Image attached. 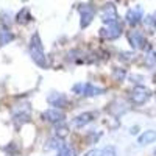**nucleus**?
<instances>
[{
    "label": "nucleus",
    "mask_w": 156,
    "mask_h": 156,
    "mask_svg": "<svg viewBox=\"0 0 156 156\" xmlns=\"http://www.w3.org/2000/svg\"><path fill=\"white\" fill-rule=\"evenodd\" d=\"M28 50H30V56L31 59L37 64L39 67L42 69H47L50 64H48V58L44 51V47H42V42H41V37H39L37 33H34L30 39V45H28Z\"/></svg>",
    "instance_id": "nucleus-1"
},
{
    "label": "nucleus",
    "mask_w": 156,
    "mask_h": 156,
    "mask_svg": "<svg viewBox=\"0 0 156 156\" xmlns=\"http://www.w3.org/2000/svg\"><path fill=\"white\" fill-rule=\"evenodd\" d=\"M151 97V90L145 86H134L131 90H129V101L133 103V105H144V103H147Z\"/></svg>",
    "instance_id": "nucleus-2"
},
{
    "label": "nucleus",
    "mask_w": 156,
    "mask_h": 156,
    "mask_svg": "<svg viewBox=\"0 0 156 156\" xmlns=\"http://www.w3.org/2000/svg\"><path fill=\"white\" fill-rule=\"evenodd\" d=\"M72 90L76 95H83V97H94V95H101L105 92V89L95 86L92 83H78L72 87Z\"/></svg>",
    "instance_id": "nucleus-3"
},
{
    "label": "nucleus",
    "mask_w": 156,
    "mask_h": 156,
    "mask_svg": "<svg viewBox=\"0 0 156 156\" xmlns=\"http://www.w3.org/2000/svg\"><path fill=\"white\" fill-rule=\"evenodd\" d=\"M122 34V25L119 22L115 23H109V25H105L101 30H100V36L103 39H108V41H112V39H117Z\"/></svg>",
    "instance_id": "nucleus-4"
},
{
    "label": "nucleus",
    "mask_w": 156,
    "mask_h": 156,
    "mask_svg": "<svg viewBox=\"0 0 156 156\" xmlns=\"http://www.w3.org/2000/svg\"><path fill=\"white\" fill-rule=\"evenodd\" d=\"M80 17H81V20H80V25H81V28H86L87 25L92 22V19H94V14H95V8L90 5V3H83V5H80Z\"/></svg>",
    "instance_id": "nucleus-5"
},
{
    "label": "nucleus",
    "mask_w": 156,
    "mask_h": 156,
    "mask_svg": "<svg viewBox=\"0 0 156 156\" xmlns=\"http://www.w3.org/2000/svg\"><path fill=\"white\" fill-rule=\"evenodd\" d=\"M128 41L129 44H131L133 48H137V50H144L147 48L148 45V41H147V37L142 34L140 31L137 30H133V31H128Z\"/></svg>",
    "instance_id": "nucleus-6"
},
{
    "label": "nucleus",
    "mask_w": 156,
    "mask_h": 156,
    "mask_svg": "<svg viewBox=\"0 0 156 156\" xmlns=\"http://www.w3.org/2000/svg\"><path fill=\"white\" fill-rule=\"evenodd\" d=\"M64 117H66V115H64V112L59 111V109H56V108H50V109H47V111L42 112V119L47 120V122H50V123H55V125H59L64 120Z\"/></svg>",
    "instance_id": "nucleus-7"
},
{
    "label": "nucleus",
    "mask_w": 156,
    "mask_h": 156,
    "mask_svg": "<svg viewBox=\"0 0 156 156\" xmlns=\"http://www.w3.org/2000/svg\"><path fill=\"white\" fill-rule=\"evenodd\" d=\"M125 19H126V22L131 25V27H136L137 23H140L142 20H144V12H142V8L140 6H134L131 9H128Z\"/></svg>",
    "instance_id": "nucleus-8"
},
{
    "label": "nucleus",
    "mask_w": 156,
    "mask_h": 156,
    "mask_svg": "<svg viewBox=\"0 0 156 156\" xmlns=\"http://www.w3.org/2000/svg\"><path fill=\"white\" fill-rule=\"evenodd\" d=\"M103 22H105L106 25L109 23H115L119 22V16H117V11H115V6L112 3H108L105 8H103Z\"/></svg>",
    "instance_id": "nucleus-9"
},
{
    "label": "nucleus",
    "mask_w": 156,
    "mask_h": 156,
    "mask_svg": "<svg viewBox=\"0 0 156 156\" xmlns=\"http://www.w3.org/2000/svg\"><path fill=\"white\" fill-rule=\"evenodd\" d=\"M94 119H95L94 112H81L80 115H76L75 119L72 120V125H73V128H83L87 123H90Z\"/></svg>",
    "instance_id": "nucleus-10"
},
{
    "label": "nucleus",
    "mask_w": 156,
    "mask_h": 156,
    "mask_svg": "<svg viewBox=\"0 0 156 156\" xmlns=\"http://www.w3.org/2000/svg\"><path fill=\"white\" fill-rule=\"evenodd\" d=\"M47 100H48V103H50V105H51V106H55L56 109H58V108H62V106L67 103V98H66V95H64V94H61V92H53V94H50Z\"/></svg>",
    "instance_id": "nucleus-11"
},
{
    "label": "nucleus",
    "mask_w": 156,
    "mask_h": 156,
    "mask_svg": "<svg viewBox=\"0 0 156 156\" xmlns=\"http://www.w3.org/2000/svg\"><path fill=\"white\" fill-rule=\"evenodd\" d=\"M154 140H156V131H154V129H147V131H144L137 137V145L144 147V145L153 144Z\"/></svg>",
    "instance_id": "nucleus-12"
},
{
    "label": "nucleus",
    "mask_w": 156,
    "mask_h": 156,
    "mask_svg": "<svg viewBox=\"0 0 156 156\" xmlns=\"http://www.w3.org/2000/svg\"><path fill=\"white\" fill-rule=\"evenodd\" d=\"M142 22L145 23V27H147V28L154 30V28H156V11L151 12V14H148V16H145Z\"/></svg>",
    "instance_id": "nucleus-13"
},
{
    "label": "nucleus",
    "mask_w": 156,
    "mask_h": 156,
    "mask_svg": "<svg viewBox=\"0 0 156 156\" xmlns=\"http://www.w3.org/2000/svg\"><path fill=\"white\" fill-rule=\"evenodd\" d=\"M33 17H31V14H30V11L27 9V8H23L19 14H17V22H20V23H27V22H30Z\"/></svg>",
    "instance_id": "nucleus-14"
},
{
    "label": "nucleus",
    "mask_w": 156,
    "mask_h": 156,
    "mask_svg": "<svg viewBox=\"0 0 156 156\" xmlns=\"http://www.w3.org/2000/svg\"><path fill=\"white\" fill-rule=\"evenodd\" d=\"M12 39H14V34H12L9 30H6V28L3 27V28H2V45L9 44Z\"/></svg>",
    "instance_id": "nucleus-15"
},
{
    "label": "nucleus",
    "mask_w": 156,
    "mask_h": 156,
    "mask_svg": "<svg viewBox=\"0 0 156 156\" xmlns=\"http://www.w3.org/2000/svg\"><path fill=\"white\" fill-rule=\"evenodd\" d=\"M100 156H117V150L112 145H106L105 148L100 150Z\"/></svg>",
    "instance_id": "nucleus-16"
},
{
    "label": "nucleus",
    "mask_w": 156,
    "mask_h": 156,
    "mask_svg": "<svg viewBox=\"0 0 156 156\" xmlns=\"http://www.w3.org/2000/svg\"><path fill=\"white\" fill-rule=\"evenodd\" d=\"M58 156H76V153H75V150H73L72 147L64 145V147L58 151Z\"/></svg>",
    "instance_id": "nucleus-17"
},
{
    "label": "nucleus",
    "mask_w": 156,
    "mask_h": 156,
    "mask_svg": "<svg viewBox=\"0 0 156 156\" xmlns=\"http://www.w3.org/2000/svg\"><path fill=\"white\" fill-rule=\"evenodd\" d=\"M83 156H100V151L94 148V150H89V151H86Z\"/></svg>",
    "instance_id": "nucleus-18"
},
{
    "label": "nucleus",
    "mask_w": 156,
    "mask_h": 156,
    "mask_svg": "<svg viewBox=\"0 0 156 156\" xmlns=\"http://www.w3.org/2000/svg\"><path fill=\"white\" fill-rule=\"evenodd\" d=\"M154 156H156V151H154Z\"/></svg>",
    "instance_id": "nucleus-19"
}]
</instances>
